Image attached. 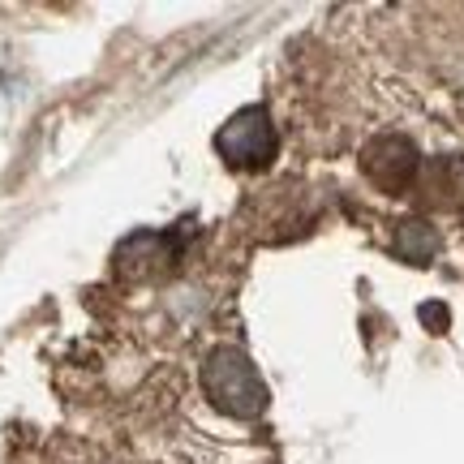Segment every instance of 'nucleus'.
I'll list each match as a JSON object with an SVG mask.
<instances>
[{"mask_svg": "<svg viewBox=\"0 0 464 464\" xmlns=\"http://www.w3.org/2000/svg\"><path fill=\"white\" fill-rule=\"evenodd\" d=\"M421 318H426V323H439V327H443V323H448V310H443V305H426V310H421Z\"/></svg>", "mask_w": 464, "mask_h": 464, "instance_id": "6", "label": "nucleus"}, {"mask_svg": "<svg viewBox=\"0 0 464 464\" xmlns=\"http://www.w3.org/2000/svg\"><path fill=\"white\" fill-rule=\"evenodd\" d=\"M202 392H207V400L216 404L219 413L237 417V421L263 417L266 400H271L263 374H258V365L232 344L211 348V357L202 362Z\"/></svg>", "mask_w": 464, "mask_h": 464, "instance_id": "1", "label": "nucleus"}, {"mask_svg": "<svg viewBox=\"0 0 464 464\" xmlns=\"http://www.w3.org/2000/svg\"><path fill=\"white\" fill-rule=\"evenodd\" d=\"M216 150L219 160L237 172H263L276 150H280V138H276V125H271V112L263 103H249L237 116H228L216 133Z\"/></svg>", "mask_w": 464, "mask_h": 464, "instance_id": "2", "label": "nucleus"}, {"mask_svg": "<svg viewBox=\"0 0 464 464\" xmlns=\"http://www.w3.org/2000/svg\"><path fill=\"white\" fill-rule=\"evenodd\" d=\"M417 147L400 133H382L362 150V172L370 177V185H379L382 194H404L417 177Z\"/></svg>", "mask_w": 464, "mask_h": 464, "instance_id": "3", "label": "nucleus"}, {"mask_svg": "<svg viewBox=\"0 0 464 464\" xmlns=\"http://www.w3.org/2000/svg\"><path fill=\"white\" fill-rule=\"evenodd\" d=\"M172 258H177V249H172V241L160 237V232H138V237H130L125 246L116 249V266H121V276H130V280H147L155 271H168Z\"/></svg>", "mask_w": 464, "mask_h": 464, "instance_id": "4", "label": "nucleus"}, {"mask_svg": "<svg viewBox=\"0 0 464 464\" xmlns=\"http://www.w3.org/2000/svg\"><path fill=\"white\" fill-rule=\"evenodd\" d=\"M396 254L404 263L426 266L439 254V232L426 224V219H400L396 224Z\"/></svg>", "mask_w": 464, "mask_h": 464, "instance_id": "5", "label": "nucleus"}]
</instances>
